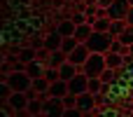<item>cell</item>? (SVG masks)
<instances>
[{
  "mask_svg": "<svg viewBox=\"0 0 133 117\" xmlns=\"http://www.w3.org/2000/svg\"><path fill=\"white\" fill-rule=\"evenodd\" d=\"M112 35L110 33H98V30H94L91 33V38L84 42L87 47H89V52L91 54H108L110 52V45H112Z\"/></svg>",
  "mask_w": 133,
  "mask_h": 117,
  "instance_id": "6da1fadb",
  "label": "cell"
},
{
  "mask_svg": "<svg viewBox=\"0 0 133 117\" xmlns=\"http://www.w3.org/2000/svg\"><path fill=\"white\" fill-rule=\"evenodd\" d=\"M5 82L12 87V91H28L33 87V77L26 70H12L9 75H5Z\"/></svg>",
  "mask_w": 133,
  "mask_h": 117,
  "instance_id": "7a4b0ae2",
  "label": "cell"
},
{
  "mask_svg": "<svg viewBox=\"0 0 133 117\" xmlns=\"http://www.w3.org/2000/svg\"><path fill=\"white\" fill-rule=\"evenodd\" d=\"M105 68H108L105 54H91V56L87 59V63L82 66V73H84L87 77H101V75L105 73Z\"/></svg>",
  "mask_w": 133,
  "mask_h": 117,
  "instance_id": "3957f363",
  "label": "cell"
},
{
  "mask_svg": "<svg viewBox=\"0 0 133 117\" xmlns=\"http://www.w3.org/2000/svg\"><path fill=\"white\" fill-rule=\"evenodd\" d=\"M129 9H131L129 0H115V2L108 7V19H112V21H126Z\"/></svg>",
  "mask_w": 133,
  "mask_h": 117,
  "instance_id": "277c9868",
  "label": "cell"
},
{
  "mask_svg": "<svg viewBox=\"0 0 133 117\" xmlns=\"http://www.w3.org/2000/svg\"><path fill=\"white\" fill-rule=\"evenodd\" d=\"M42 113L47 117H63L65 113V106H63V98H54V96H47L44 98V108Z\"/></svg>",
  "mask_w": 133,
  "mask_h": 117,
  "instance_id": "5b68a950",
  "label": "cell"
},
{
  "mask_svg": "<svg viewBox=\"0 0 133 117\" xmlns=\"http://www.w3.org/2000/svg\"><path fill=\"white\" fill-rule=\"evenodd\" d=\"M89 56H91V52H89V47H87L84 42H79V45H77V47H75V49H72V52L68 54V61L82 68V66L87 63V59H89Z\"/></svg>",
  "mask_w": 133,
  "mask_h": 117,
  "instance_id": "8992f818",
  "label": "cell"
},
{
  "mask_svg": "<svg viewBox=\"0 0 133 117\" xmlns=\"http://www.w3.org/2000/svg\"><path fill=\"white\" fill-rule=\"evenodd\" d=\"M68 89H70V94H75V96L87 94V91H89V77H87L84 73H77V75L68 82Z\"/></svg>",
  "mask_w": 133,
  "mask_h": 117,
  "instance_id": "52a82bcc",
  "label": "cell"
},
{
  "mask_svg": "<svg viewBox=\"0 0 133 117\" xmlns=\"http://www.w3.org/2000/svg\"><path fill=\"white\" fill-rule=\"evenodd\" d=\"M7 103H9L16 113H21V110L28 108V96H26V91H12V96L7 98Z\"/></svg>",
  "mask_w": 133,
  "mask_h": 117,
  "instance_id": "ba28073f",
  "label": "cell"
},
{
  "mask_svg": "<svg viewBox=\"0 0 133 117\" xmlns=\"http://www.w3.org/2000/svg\"><path fill=\"white\" fill-rule=\"evenodd\" d=\"M96 106H98L96 103V94H89L87 91V94H79L77 96V108L82 113H91V110H96Z\"/></svg>",
  "mask_w": 133,
  "mask_h": 117,
  "instance_id": "9c48e42d",
  "label": "cell"
},
{
  "mask_svg": "<svg viewBox=\"0 0 133 117\" xmlns=\"http://www.w3.org/2000/svg\"><path fill=\"white\" fill-rule=\"evenodd\" d=\"M47 94H49V96H54V98H63V96H68V94H70L68 82H65V80H56V82H51Z\"/></svg>",
  "mask_w": 133,
  "mask_h": 117,
  "instance_id": "30bf717a",
  "label": "cell"
},
{
  "mask_svg": "<svg viewBox=\"0 0 133 117\" xmlns=\"http://www.w3.org/2000/svg\"><path fill=\"white\" fill-rule=\"evenodd\" d=\"M58 73H61V80H65V82H70V80H72V77H75L77 73H82V68L68 61V63H63V66L58 68Z\"/></svg>",
  "mask_w": 133,
  "mask_h": 117,
  "instance_id": "8fae6325",
  "label": "cell"
},
{
  "mask_svg": "<svg viewBox=\"0 0 133 117\" xmlns=\"http://www.w3.org/2000/svg\"><path fill=\"white\" fill-rule=\"evenodd\" d=\"M63 63H68V54H65L63 49H56V52H51V54H49L47 66H51V68H61Z\"/></svg>",
  "mask_w": 133,
  "mask_h": 117,
  "instance_id": "7c38bea8",
  "label": "cell"
},
{
  "mask_svg": "<svg viewBox=\"0 0 133 117\" xmlns=\"http://www.w3.org/2000/svg\"><path fill=\"white\" fill-rule=\"evenodd\" d=\"M105 63H108V68H112V70H122V66H124V54L108 52V54H105Z\"/></svg>",
  "mask_w": 133,
  "mask_h": 117,
  "instance_id": "4fadbf2b",
  "label": "cell"
},
{
  "mask_svg": "<svg viewBox=\"0 0 133 117\" xmlns=\"http://www.w3.org/2000/svg\"><path fill=\"white\" fill-rule=\"evenodd\" d=\"M44 70H47V68H44V63H42V61H37V59H35V61H30V63H26V73H28L33 80H35V77H44Z\"/></svg>",
  "mask_w": 133,
  "mask_h": 117,
  "instance_id": "5bb4252c",
  "label": "cell"
},
{
  "mask_svg": "<svg viewBox=\"0 0 133 117\" xmlns=\"http://www.w3.org/2000/svg\"><path fill=\"white\" fill-rule=\"evenodd\" d=\"M75 28H77V26H75L72 19H63V21H58V26H56V30H58L63 38H72V35H75Z\"/></svg>",
  "mask_w": 133,
  "mask_h": 117,
  "instance_id": "9a60e30c",
  "label": "cell"
},
{
  "mask_svg": "<svg viewBox=\"0 0 133 117\" xmlns=\"http://www.w3.org/2000/svg\"><path fill=\"white\" fill-rule=\"evenodd\" d=\"M91 33H94V26H91V23H82V26L75 28V38H77V42H87V40L91 38Z\"/></svg>",
  "mask_w": 133,
  "mask_h": 117,
  "instance_id": "2e32d148",
  "label": "cell"
},
{
  "mask_svg": "<svg viewBox=\"0 0 133 117\" xmlns=\"http://www.w3.org/2000/svg\"><path fill=\"white\" fill-rule=\"evenodd\" d=\"M91 26H94V30H98V33H110V26H112V19H108V16H103V19H94V21H89Z\"/></svg>",
  "mask_w": 133,
  "mask_h": 117,
  "instance_id": "e0dca14e",
  "label": "cell"
},
{
  "mask_svg": "<svg viewBox=\"0 0 133 117\" xmlns=\"http://www.w3.org/2000/svg\"><path fill=\"white\" fill-rule=\"evenodd\" d=\"M35 59H37V49H35V47H23V49H19V61L30 63V61H35Z\"/></svg>",
  "mask_w": 133,
  "mask_h": 117,
  "instance_id": "ac0fdd59",
  "label": "cell"
},
{
  "mask_svg": "<svg viewBox=\"0 0 133 117\" xmlns=\"http://www.w3.org/2000/svg\"><path fill=\"white\" fill-rule=\"evenodd\" d=\"M49 84H51V82H49L47 77H35V80H33V89H35L37 94H47V91H49Z\"/></svg>",
  "mask_w": 133,
  "mask_h": 117,
  "instance_id": "d6986e66",
  "label": "cell"
},
{
  "mask_svg": "<svg viewBox=\"0 0 133 117\" xmlns=\"http://www.w3.org/2000/svg\"><path fill=\"white\" fill-rule=\"evenodd\" d=\"M126 26H129L126 21H112V26H110V35H112V38H119V35L124 33Z\"/></svg>",
  "mask_w": 133,
  "mask_h": 117,
  "instance_id": "ffe728a7",
  "label": "cell"
},
{
  "mask_svg": "<svg viewBox=\"0 0 133 117\" xmlns=\"http://www.w3.org/2000/svg\"><path fill=\"white\" fill-rule=\"evenodd\" d=\"M103 91V80L101 77H89V94H101Z\"/></svg>",
  "mask_w": 133,
  "mask_h": 117,
  "instance_id": "44dd1931",
  "label": "cell"
},
{
  "mask_svg": "<svg viewBox=\"0 0 133 117\" xmlns=\"http://www.w3.org/2000/svg\"><path fill=\"white\" fill-rule=\"evenodd\" d=\"M119 40H122V45L131 47L133 45V26H126V28H124V33L119 35Z\"/></svg>",
  "mask_w": 133,
  "mask_h": 117,
  "instance_id": "7402d4cb",
  "label": "cell"
},
{
  "mask_svg": "<svg viewBox=\"0 0 133 117\" xmlns=\"http://www.w3.org/2000/svg\"><path fill=\"white\" fill-rule=\"evenodd\" d=\"M77 45H79V42H77V38H75V35H72V38H63V45H61V49H63L65 54H70V52H72Z\"/></svg>",
  "mask_w": 133,
  "mask_h": 117,
  "instance_id": "603a6c76",
  "label": "cell"
},
{
  "mask_svg": "<svg viewBox=\"0 0 133 117\" xmlns=\"http://www.w3.org/2000/svg\"><path fill=\"white\" fill-rule=\"evenodd\" d=\"M117 75H119V70H112V68H105V73L101 75V80H103V84H112V82L117 80Z\"/></svg>",
  "mask_w": 133,
  "mask_h": 117,
  "instance_id": "cb8c5ba5",
  "label": "cell"
},
{
  "mask_svg": "<svg viewBox=\"0 0 133 117\" xmlns=\"http://www.w3.org/2000/svg\"><path fill=\"white\" fill-rule=\"evenodd\" d=\"M44 77H47L49 82H56V80H61V73H58V68H51V66H47V70H44Z\"/></svg>",
  "mask_w": 133,
  "mask_h": 117,
  "instance_id": "d4e9b609",
  "label": "cell"
},
{
  "mask_svg": "<svg viewBox=\"0 0 133 117\" xmlns=\"http://www.w3.org/2000/svg\"><path fill=\"white\" fill-rule=\"evenodd\" d=\"M63 106H65V110H70V108H77V96H75V94H68V96H63Z\"/></svg>",
  "mask_w": 133,
  "mask_h": 117,
  "instance_id": "484cf974",
  "label": "cell"
},
{
  "mask_svg": "<svg viewBox=\"0 0 133 117\" xmlns=\"http://www.w3.org/2000/svg\"><path fill=\"white\" fill-rule=\"evenodd\" d=\"M72 21H75V26H82V23H89V21H87V14H84V12H77V14L72 16Z\"/></svg>",
  "mask_w": 133,
  "mask_h": 117,
  "instance_id": "4316f807",
  "label": "cell"
},
{
  "mask_svg": "<svg viewBox=\"0 0 133 117\" xmlns=\"http://www.w3.org/2000/svg\"><path fill=\"white\" fill-rule=\"evenodd\" d=\"M63 117H84V113L79 110V108H70V110H65Z\"/></svg>",
  "mask_w": 133,
  "mask_h": 117,
  "instance_id": "83f0119b",
  "label": "cell"
},
{
  "mask_svg": "<svg viewBox=\"0 0 133 117\" xmlns=\"http://www.w3.org/2000/svg\"><path fill=\"white\" fill-rule=\"evenodd\" d=\"M112 2H115V0H96V5H98V7H103V9H108Z\"/></svg>",
  "mask_w": 133,
  "mask_h": 117,
  "instance_id": "f1b7e54d",
  "label": "cell"
},
{
  "mask_svg": "<svg viewBox=\"0 0 133 117\" xmlns=\"http://www.w3.org/2000/svg\"><path fill=\"white\" fill-rule=\"evenodd\" d=\"M126 23H129V26H133V7L129 9V16H126Z\"/></svg>",
  "mask_w": 133,
  "mask_h": 117,
  "instance_id": "f546056e",
  "label": "cell"
},
{
  "mask_svg": "<svg viewBox=\"0 0 133 117\" xmlns=\"http://www.w3.org/2000/svg\"><path fill=\"white\" fill-rule=\"evenodd\" d=\"M33 117H47V115H44V113H37V115H33Z\"/></svg>",
  "mask_w": 133,
  "mask_h": 117,
  "instance_id": "4dcf8cb0",
  "label": "cell"
},
{
  "mask_svg": "<svg viewBox=\"0 0 133 117\" xmlns=\"http://www.w3.org/2000/svg\"><path fill=\"white\" fill-rule=\"evenodd\" d=\"M129 5H131V7H133V0H129Z\"/></svg>",
  "mask_w": 133,
  "mask_h": 117,
  "instance_id": "1f68e13d",
  "label": "cell"
}]
</instances>
